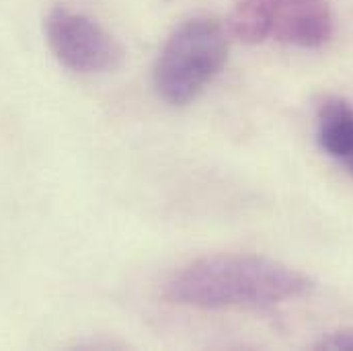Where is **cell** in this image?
Masks as SVG:
<instances>
[{
  "label": "cell",
  "mask_w": 353,
  "mask_h": 351,
  "mask_svg": "<svg viewBox=\"0 0 353 351\" xmlns=\"http://www.w3.org/2000/svg\"><path fill=\"white\" fill-rule=\"evenodd\" d=\"M314 283L304 273L259 255L220 253L185 265L167 281L169 302L199 310L267 308L304 298Z\"/></svg>",
  "instance_id": "6da1fadb"
},
{
  "label": "cell",
  "mask_w": 353,
  "mask_h": 351,
  "mask_svg": "<svg viewBox=\"0 0 353 351\" xmlns=\"http://www.w3.org/2000/svg\"><path fill=\"white\" fill-rule=\"evenodd\" d=\"M228 60V31L214 19H189L165 41L152 72L157 94L183 107L195 101Z\"/></svg>",
  "instance_id": "7a4b0ae2"
},
{
  "label": "cell",
  "mask_w": 353,
  "mask_h": 351,
  "mask_svg": "<svg viewBox=\"0 0 353 351\" xmlns=\"http://www.w3.org/2000/svg\"><path fill=\"white\" fill-rule=\"evenodd\" d=\"M226 23L243 43L273 39L300 50L327 46L335 31L329 0H239Z\"/></svg>",
  "instance_id": "3957f363"
},
{
  "label": "cell",
  "mask_w": 353,
  "mask_h": 351,
  "mask_svg": "<svg viewBox=\"0 0 353 351\" xmlns=\"http://www.w3.org/2000/svg\"><path fill=\"white\" fill-rule=\"evenodd\" d=\"M43 33L54 58L77 74H103L123 60L117 39L90 17L56 6L48 12Z\"/></svg>",
  "instance_id": "277c9868"
},
{
  "label": "cell",
  "mask_w": 353,
  "mask_h": 351,
  "mask_svg": "<svg viewBox=\"0 0 353 351\" xmlns=\"http://www.w3.org/2000/svg\"><path fill=\"white\" fill-rule=\"evenodd\" d=\"M316 142L333 161L353 175V105L345 99L329 97L316 111Z\"/></svg>",
  "instance_id": "5b68a950"
},
{
  "label": "cell",
  "mask_w": 353,
  "mask_h": 351,
  "mask_svg": "<svg viewBox=\"0 0 353 351\" xmlns=\"http://www.w3.org/2000/svg\"><path fill=\"white\" fill-rule=\"evenodd\" d=\"M314 348L323 351H353V329L333 331V333L325 335Z\"/></svg>",
  "instance_id": "8992f818"
}]
</instances>
